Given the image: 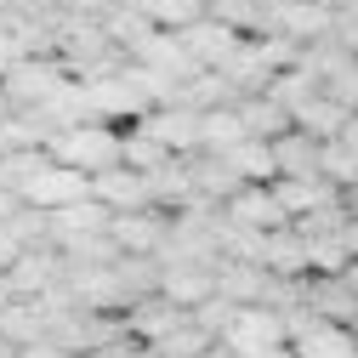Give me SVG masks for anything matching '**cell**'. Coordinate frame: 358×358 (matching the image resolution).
Segmentation results:
<instances>
[{"instance_id":"1","label":"cell","mask_w":358,"mask_h":358,"mask_svg":"<svg viewBox=\"0 0 358 358\" xmlns=\"http://www.w3.org/2000/svg\"><path fill=\"white\" fill-rule=\"evenodd\" d=\"M52 159L57 165H80L85 176H103L114 165H125V125H108V120H85L74 131L52 143Z\"/></svg>"},{"instance_id":"2","label":"cell","mask_w":358,"mask_h":358,"mask_svg":"<svg viewBox=\"0 0 358 358\" xmlns=\"http://www.w3.org/2000/svg\"><path fill=\"white\" fill-rule=\"evenodd\" d=\"M69 296L85 307V313H131L137 296H131L120 262L114 267H69Z\"/></svg>"},{"instance_id":"3","label":"cell","mask_w":358,"mask_h":358,"mask_svg":"<svg viewBox=\"0 0 358 358\" xmlns=\"http://www.w3.org/2000/svg\"><path fill=\"white\" fill-rule=\"evenodd\" d=\"M290 347L296 358H358V330L336 319H313V313H290Z\"/></svg>"},{"instance_id":"4","label":"cell","mask_w":358,"mask_h":358,"mask_svg":"<svg viewBox=\"0 0 358 358\" xmlns=\"http://www.w3.org/2000/svg\"><path fill=\"white\" fill-rule=\"evenodd\" d=\"M0 80H6L12 108H40V103H52L63 85H69V63H52V57H23V63H12Z\"/></svg>"},{"instance_id":"5","label":"cell","mask_w":358,"mask_h":358,"mask_svg":"<svg viewBox=\"0 0 358 358\" xmlns=\"http://www.w3.org/2000/svg\"><path fill=\"white\" fill-rule=\"evenodd\" d=\"M239 358H250V352H262V347H285L290 341V313H279V307H267V301H250V307H239V319H234V330L222 336Z\"/></svg>"},{"instance_id":"6","label":"cell","mask_w":358,"mask_h":358,"mask_svg":"<svg viewBox=\"0 0 358 358\" xmlns=\"http://www.w3.org/2000/svg\"><path fill=\"white\" fill-rule=\"evenodd\" d=\"M80 199H92V176L80 165H57V159L23 188V205H34V210H63V205H80Z\"/></svg>"},{"instance_id":"7","label":"cell","mask_w":358,"mask_h":358,"mask_svg":"<svg viewBox=\"0 0 358 358\" xmlns=\"http://www.w3.org/2000/svg\"><path fill=\"white\" fill-rule=\"evenodd\" d=\"M148 137H159L171 154H205V114L199 108H182V103H165L154 108L148 120H137Z\"/></svg>"},{"instance_id":"8","label":"cell","mask_w":358,"mask_h":358,"mask_svg":"<svg viewBox=\"0 0 358 358\" xmlns=\"http://www.w3.org/2000/svg\"><path fill=\"white\" fill-rule=\"evenodd\" d=\"M108 234L125 256H159L165 239H171V210H159V205L154 210H120L108 222Z\"/></svg>"},{"instance_id":"9","label":"cell","mask_w":358,"mask_h":358,"mask_svg":"<svg viewBox=\"0 0 358 358\" xmlns=\"http://www.w3.org/2000/svg\"><path fill=\"white\" fill-rule=\"evenodd\" d=\"M222 210H228V222H239V228H256V234H279V228H290V210L279 205L273 182H245Z\"/></svg>"},{"instance_id":"10","label":"cell","mask_w":358,"mask_h":358,"mask_svg":"<svg viewBox=\"0 0 358 358\" xmlns=\"http://www.w3.org/2000/svg\"><path fill=\"white\" fill-rule=\"evenodd\" d=\"M12 285H17L23 301H34V296H46V290L69 285V256H63L57 245H34V250H23V256L12 262Z\"/></svg>"},{"instance_id":"11","label":"cell","mask_w":358,"mask_h":358,"mask_svg":"<svg viewBox=\"0 0 358 358\" xmlns=\"http://www.w3.org/2000/svg\"><path fill=\"white\" fill-rule=\"evenodd\" d=\"M92 199H97V205H108L114 216H120V210H154V182H148V171L114 165V171L92 176Z\"/></svg>"},{"instance_id":"12","label":"cell","mask_w":358,"mask_h":358,"mask_svg":"<svg viewBox=\"0 0 358 358\" xmlns=\"http://www.w3.org/2000/svg\"><path fill=\"white\" fill-rule=\"evenodd\" d=\"M188 324V307H176V301H165V296H143L137 307L125 313V330L137 336L143 347H159L171 330H182Z\"/></svg>"},{"instance_id":"13","label":"cell","mask_w":358,"mask_h":358,"mask_svg":"<svg viewBox=\"0 0 358 358\" xmlns=\"http://www.w3.org/2000/svg\"><path fill=\"white\" fill-rule=\"evenodd\" d=\"M176 34H182V46H188L205 69H228V63H234V52L245 46V34H239V29H228V23H216V17H199L194 29H176Z\"/></svg>"},{"instance_id":"14","label":"cell","mask_w":358,"mask_h":358,"mask_svg":"<svg viewBox=\"0 0 358 358\" xmlns=\"http://www.w3.org/2000/svg\"><path fill=\"white\" fill-rule=\"evenodd\" d=\"M267 273L273 279H313V239L296 228H279V234H267Z\"/></svg>"},{"instance_id":"15","label":"cell","mask_w":358,"mask_h":358,"mask_svg":"<svg viewBox=\"0 0 358 358\" xmlns=\"http://www.w3.org/2000/svg\"><path fill=\"white\" fill-rule=\"evenodd\" d=\"M273 194H279V205L290 210V222H301V216H313L319 205L341 199V188H336V182H324V176H279Z\"/></svg>"},{"instance_id":"16","label":"cell","mask_w":358,"mask_h":358,"mask_svg":"<svg viewBox=\"0 0 358 358\" xmlns=\"http://www.w3.org/2000/svg\"><path fill=\"white\" fill-rule=\"evenodd\" d=\"M216 290L228 296V301H239V307H250V301H267L273 273L256 267V262H222V267H216Z\"/></svg>"},{"instance_id":"17","label":"cell","mask_w":358,"mask_h":358,"mask_svg":"<svg viewBox=\"0 0 358 358\" xmlns=\"http://www.w3.org/2000/svg\"><path fill=\"white\" fill-rule=\"evenodd\" d=\"M159 296L176 301V307H199L216 296V267H165V279H159Z\"/></svg>"},{"instance_id":"18","label":"cell","mask_w":358,"mask_h":358,"mask_svg":"<svg viewBox=\"0 0 358 358\" xmlns=\"http://www.w3.org/2000/svg\"><path fill=\"white\" fill-rule=\"evenodd\" d=\"M239 114H245V131L250 137H262V143H279L285 131H296V114L285 108V103H273V97H239Z\"/></svg>"},{"instance_id":"19","label":"cell","mask_w":358,"mask_h":358,"mask_svg":"<svg viewBox=\"0 0 358 358\" xmlns=\"http://www.w3.org/2000/svg\"><path fill=\"white\" fill-rule=\"evenodd\" d=\"M347 120H352V108H347V103H336V97L324 92V97H313V103L296 114V131H307L313 143H336L341 131H347Z\"/></svg>"},{"instance_id":"20","label":"cell","mask_w":358,"mask_h":358,"mask_svg":"<svg viewBox=\"0 0 358 358\" xmlns=\"http://www.w3.org/2000/svg\"><path fill=\"white\" fill-rule=\"evenodd\" d=\"M319 154H324V143H313L307 131H285V137L273 143L279 176H319Z\"/></svg>"},{"instance_id":"21","label":"cell","mask_w":358,"mask_h":358,"mask_svg":"<svg viewBox=\"0 0 358 358\" xmlns=\"http://www.w3.org/2000/svg\"><path fill=\"white\" fill-rule=\"evenodd\" d=\"M0 336H6L17 352L23 347H34V341H46V319H40V307L34 301H12V307H0Z\"/></svg>"},{"instance_id":"22","label":"cell","mask_w":358,"mask_h":358,"mask_svg":"<svg viewBox=\"0 0 358 358\" xmlns=\"http://www.w3.org/2000/svg\"><path fill=\"white\" fill-rule=\"evenodd\" d=\"M228 165L245 176V182H279V159H273V143H262V137H245V143L228 154Z\"/></svg>"},{"instance_id":"23","label":"cell","mask_w":358,"mask_h":358,"mask_svg":"<svg viewBox=\"0 0 358 358\" xmlns=\"http://www.w3.org/2000/svg\"><path fill=\"white\" fill-rule=\"evenodd\" d=\"M245 137H250V131H245L239 103H234V108H210V114H205V154H234Z\"/></svg>"},{"instance_id":"24","label":"cell","mask_w":358,"mask_h":358,"mask_svg":"<svg viewBox=\"0 0 358 358\" xmlns=\"http://www.w3.org/2000/svg\"><path fill=\"white\" fill-rule=\"evenodd\" d=\"M46 165H52V148H12L6 159H0V188H12V194L23 199V188H29Z\"/></svg>"},{"instance_id":"25","label":"cell","mask_w":358,"mask_h":358,"mask_svg":"<svg viewBox=\"0 0 358 358\" xmlns=\"http://www.w3.org/2000/svg\"><path fill=\"white\" fill-rule=\"evenodd\" d=\"M210 347H216V336L194 324V313H188V324H182V330H171V336L159 341V352H171V358H205Z\"/></svg>"},{"instance_id":"26","label":"cell","mask_w":358,"mask_h":358,"mask_svg":"<svg viewBox=\"0 0 358 358\" xmlns=\"http://www.w3.org/2000/svg\"><path fill=\"white\" fill-rule=\"evenodd\" d=\"M324 92H330L336 103H347V108L358 114V57H352V63H347L341 74H330V80H324Z\"/></svg>"},{"instance_id":"27","label":"cell","mask_w":358,"mask_h":358,"mask_svg":"<svg viewBox=\"0 0 358 358\" xmlns=\"http://www.w3.org/2000/svg\"><path fill=\"white\" fill-rule=\"evenodd\" d=\"M23 256V239L12 234V222H0V267H6V273H12V262Z\"/></svg>"},{"instance_id":"28","label":"cell","mask_w":358,"mask_h":358,"mask_svg":"<svg viewBox=\"0 0 358 358\" xmlns=\"http://www.w3.org/2000/svg\"><path fill=\"white\" fill-rule=\"evenodd\" d=\"M17 358H69V352H63V347H57V341L46 336V341H34V347H23Z\"/></svg>"},{"instance_id":"29","label":"cell","mask_w":358,"mask_h":358,"mask_svg":"<svg viewBox=\"0 0 358 358\" xmlns=\"http://www.w3.org/2000/svg\"><path fill=\"white\" fill-rule=\"evenodd\" d=\"M17 210H23V199H17V194H12V188H0V222H12V216H17Z\"/></svg>"},{"instance_id":"30","label":"cell","mask_w":358,"mask_h":358,"mask_svg":"<svg viewBox=\"0 0 358 358\" xmlns=\"http://www.w3.org/2000/svg\"><path fill=\"white\" fill-rule=\"evenodd\" d=\"M12 301H17V285H12L6 267H0V307H12Z\"/></svg>"},{"instance_id":"31","label":"cell","mask_w":358,"mask_h":358,"mask_svg":"<svg viewBox=\"0 0 358 358\" xmlns=\"http://www.w3.org/2000/svg\"><path fill=\"white\" fill-rule=\"evenodd\" d=\"M250 358H296V347L285 341V347H262V352H250Z\"/></svg>"},{"instance_id":"32","label":"cell","mask_w":358,"mask_h":358,"mask_svg":"<svg viewBox=\"0 0 358 358\" xmlns=\"http://www.w3.org/2000/svg\"><path fill=\"white\" fill-rule=\"evenodd\" d=\"M341 143H347V148H358V114L347 120V131H341Z\"/></svg>"},{"instance_id":"33","label":"cell","mask_w":358,"mask_h":358,"mask_svg":"<svg viewBox=\"0 0 358 358\" xmlns=\"http://www.w3.org/2000/svg\"><path fill=\"white\" fill-rule=\"evenodd\" d=\"M307 6H324V12H347L352 0H307Z\"/></svg>"},{"instance_id":"34","label":"cell","mask_w":358,"mask_h":358,"mask_svg":"<svg viewBox=\"0 0 358 358\" xmlns=\"http://www.w3.org/2000/svg\"><path fill=\"white\" fill-rule=\"evenodd\" d=\"M6 114H17V108H12V97H6V80H0V120H6Z\"/></svg>"},{"instance_id":"35","label":"cell","mask_w":358,"mask_h":358,"mask_svg":"<svg viewBox=\"0 0 358 358\" xmlns=\"http://www.w3.org/2000/svg\"><path fill=\"white\" fill-rule=\"evenodd\" d=\"M0 358H17V347H12V341H6V336H0Z\"/></svg>"}]
</instances>
